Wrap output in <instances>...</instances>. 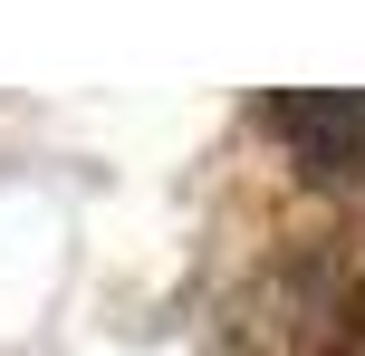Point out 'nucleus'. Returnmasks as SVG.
Returning a JSON list of instances; mask_svg holds the SVG:
<instances>
[{"label": "nucleus", "mask_w": 365, "mask_h": 356, "mask_svg": "<svg viewBox=\"0 0 365 356\" xmlns=\"http://www.w3.org/2000/svg\"><path fill=\"white\" fill-rule=\"evenodd\" d=\"M259 126L289 145V164L308 183H365V87H308V96H269Z\"/></svg>", "instance_id": "nucleus-1"}]
</instances>
